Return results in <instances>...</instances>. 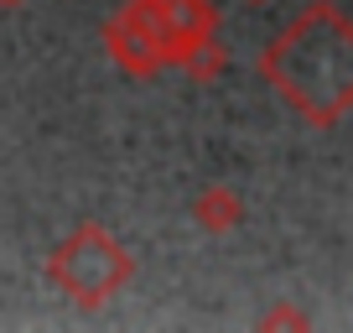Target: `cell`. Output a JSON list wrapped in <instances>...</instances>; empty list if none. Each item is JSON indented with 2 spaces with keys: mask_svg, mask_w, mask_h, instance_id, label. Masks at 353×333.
<instances>
[{
  "mask_svg": "<svg viewBox=\"0 0 353 333\" xmlns=\"http://www.w3.org/2000/svg\"><path fill=\"white\" fill-rule=\"evenodd\" d=\"M254 73L307 125L332 131L353 110V26L338 0H312L254 57Z\"/></svg>",
  "mask_w": 353,
  "mask_h": 333,
  "instance_id": "cell-1",
  "label": "cell"
},
{
  "mask_svg": "<svg viewBox=\"0 0 353 333\" xmlns=\"http://www.w3.org/2000/svg\"><path fill=\"white\" fill-rule=\"evenodd\" d=\"M130 276H135V256L125 250L120 234L104 229L99 219L73 224V229L52 245V256H47V281H52L73 307H99V302H110Z\"/></svg>",
  "mask_w": 353,
  "mask_h": 333,
  "instance_id": "cell-2",
  "label": "cell"
},
{
  "mask_svg": "<svg viewBox=\"0 0 353 333\" xmlns=\"http://www.w3.org/2000/svg\"><path fill=\"white\" fill-rule=\"evenodd\" d=\"M125 11L156 42L161 68H176L198 42L219 37V6L213 0H125Z\"/></svg>",
  "mask_w": 353,
  "mask_h": 333,
  "instance_id": "cell-3",
  "label": "cell"
},
{
  "mask_svg": "<svg viewBox=\"0 0 353 333\" xmlns=\"http://www.w3.org/2000/svg\"><path fill=\"white\" fill-rule=\"evenodd\" d=\"M104 53L114 57V68H120V73H130V78H156V73H166L161 68V53H156V42L151 37H145V26L135 21L130 11H114L110 21H104Z\"/></svg>",
  "mask_w": 353,
  "mask_h": 333,
  "instance_id": "cell-4",
  "label": "cell"
},
{
  "mask_svg": "<svg viewBox=\"0 0 353 333\" xmlns=\"http://www.w3.org/2000/svg\"><path fill=\"white\" fill-rule=\"evenodd\" d=\"M188 213H192V224H198L203 234H229V229L244 224V198H239V188H229V182H208V188L192 193Z\"/></svg>",
  "mask_w": 353,
  "mask_h": 333,
  "instance_id": "cell-5",
  "label": "cell"
},
{
  "mask_svg": "<svg viewBox=\"0 0 353 333\" xmlns=\"http://www.w3.org/2000/svg\"><path fill=\"white\" fill-rule=\"evenodd\" d=\"M223 63H229V53L219 47V37H208V42H198V47H192V53L182 57L176 68H182L192 84H213V78L223 73Z\"/></svg>",
  "mask_w": 353,
  "mask_h": 333,
  "instance_id": "cell-6",
  "label": "cell"
},
{
  "mask_svg": "<svg viewBox=\"0 0 353 333\" xmlns=\"http://www.w3.org/2000/svg\"><path fill=\"white\" fill-rule=\"evenodd\" d=\"M260 328H307V318L291 312V307H276V312H265V318H260Z\"/></svg>",
  "mask_w": 353,
  "mask_h": 333,
  "instance_id": "cell-7",
  "label": "cell"
},
{
  "mask_svg": "<svg viewBox=\"0 0 353 333\" xmlns=\"http://www.w3.org/2000/svg\"><path fill=\"white\" fill-rule=\"evenodd\" d=\"M26 0H0V11H21Z\"/></svg>",
  "mask_w": 353,
  "mask_h": 333,
  "instance_id": "cell-8",
  "label": "cell"
},
{
  "mask_svg": "<svg viewBox=\"0 0 353 333\" xmlns=\"http://www.w3.org/2000/svg\"><path fill=\"white\" fill-rule=\"evenodd\" d=\"M250 6H260V0H250Z\"/></svg>",
  "mask_w": 353,
  "mask_h": 333,
  "instance_id": "cell-9",
  "label": "cell"
}]
</instances>
